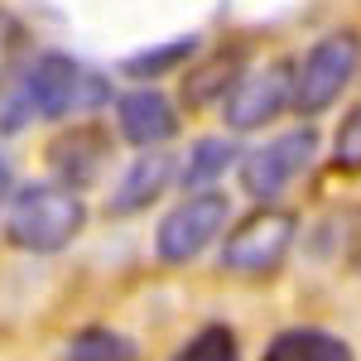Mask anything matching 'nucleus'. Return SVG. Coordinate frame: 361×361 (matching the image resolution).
<instances>
[{
  "instance_id": "obj_1",
  "label": "nucleus",
  "mask_w": 361,
  "mask_h": 361,
  "mask_svg": "<svg viewBox=\"0 0 361 361\" xmlns=\"http://www.w3.org/2000/svg\"><path fill=\"white\" fill-rule=\"evenodd\" d=\"M111 102V82L102 73L82 68L68 54H39L25 68V78L10 87L5 106H0V130L15 135L34 121H58L73 111H97Z\"/></svg>"
},
{
  "instance_id": "obj_13",
  "label": "nucleus",
  "mask_w": 361,
  "mask_h": 361,
  "mask_svg": "<svg viewBox=\"0 0 361 361\" xmlns=\"http://www.w3.org/2000/svg\"><path fill=\"white\" fill-rule=\"evenodd\" d=\"M197 54V34H188V39H173V44H159V49H145V54L126 58V78H140V82H149V78H164V73H173L178 63H188V58Z\"/></svg>"
},
{
  "instance_id": "obj_7",
  "label": "nucleus",
  "mask_w": 361,
  "mask_h": 361,
  "mask_svg": "<svg viewBox=\"0 0 361 361\" xmlns=\"http://www.w3.org/2000/svg\"><path fill=\"white\" fill-rule=\"evenodd\" d=\"M294 102V73L284 63H270L260 73H246L241 82L222 97V116L231 130H255L265 121H275Z\"/></svg>"
},
{
  "instance_id": "obj_18",
  "label": "nucleus",
  "mask_w": 361,
  "mask_h": 361,
  "mask_svg": "<svg viewBox=\"0 0 361 361\" xmlns=\"http://www.w3.org/2000/svg\"><path fill=\"white\" fill-rule=\"evenodd\" d=\"M5 197H10V164L0 159V207H5Z\"/></svg>"
},
{
  "instance_id": "obj_17",
  "label": "nucleus",
  "mask_w": 361,
  "mask_h": 361,
  "mask_svg": "<svg viewBox=\"0 0 361 361\" xmlns=\"http://www.w3.org/2000/svg\"><path fill=\"white\" fill-rule=\"evenodd\" d=\"M333 164L347 169V173H357V169H361V106L337 126V135H333Z\"/></svg>"
},
{
  "instance_id": "obj_8",
  "label": "nucleus",
  "mask_w": 361,
  "mask_h": 361,
  "mask_svg": "<svg viewBox=\"0 0 361 361\" xmlns=\"http://www.w3.org/2000/svg\"><path fill=\"white\" fill-rule=\"evenodd\" d=\"M116 126L145 154V149H159L178 130V111H173V102H169L159 87H135V92H126L116 102Z\"/></svg>"
},
{
  "instance_id": "obj_11",
  "label": "nucleus",
  "mask_w": 361,
  "mask_h": 361,
  "mask_svg": "<svg viewBox=\"0 0 361 361\" xmlns=\"http://www.w3.org/2000/svg\"><path fill=\"white\" fill-rule=\"evenodd\" d=\"M106 140H102V130H92V126H82V130H73V135H63L49 145V164L63 173V188H82L87 178L102 169V159H106V149H102Z\"/></svg>"
},
{
  "instance_id": "obj_9",
  "label": "nucleus",
  "mask_w": 361,
  "mask_h": 361,
  "mask_svg": "<svg viewBox=\"0 0 361 361\" xmlns=\"http://www.w3.org/2000/svg\"><path fill=\"white\" fill-rule=\"evenodd\" d=\"M169 178H173V154H169V149H145V154H135V164L116 178L111 197H106V212L126 217V212L149 207V202L169 188Z\"/></svg>"
},
{
  "instance_id": "obj_15",
  "label": "nucleus",
  "mask_w": 361,
  "mask_h": 361,
  "mask_svg": "<svg viewBox=\"0 0 361 361\" xmlns=\"http://www.w3.org/2000/svg\"><path fill=\"white\" fill-rule=\"evenodd\" d=\"M169 361H241V352H236V337H231V328H222V323H207V328H197L178 352Z\"/></svg>"
},
{
  "instance_id": "obj_16",
  "label": "nucleus",
  "mask_w": 361,
  "mask_h": 361,
  "mask_svg": "<svg viewBox=\"0 0 361 361\" xmlns=\"http://www.w3.org/2000/svg\"><path fill=\"white\" fill-rule=\"evenodd\" d=\"M29 49V39H25V25L15 20V15H0V87L10 82H20L25 78V68H20V58H25Z\"/></svg>"
},
{
  "instance_id": "obj_2",
  "label": "nucleus",
  "mask_w": 361,
  "mask_h": 361,
  "mask_svg": "<svg viewBox=\"0 0 361 361\" xmlns=\"http://www.w3.org/2000/svg\"><path fill=\"white\" fill-rule=\"evenodd\" d=\"M87 226V202L82 193L63 188V183H25L10 197V217H5V236L10 246L34 250V255H54V250L73 246Z\"/></svg>"
},
{
  "instance_id": "obj_5",
  "label": "nucleus",
  "mask_w": 361,
  "mask_h": 361,
  "mask_svg": "<svg viewBox=\"0 0 361 361\" xmlns=\"http://www.w3.org/2000/svg\"><path fill=\"white\" fill-rule=\"evenodd\" d=\"M313 149H318V135L313 126H294L284 135L265 140L260 149H250L241 159V188H246L255 202H275L308 164H313Z\"/></svg>"
},
{
  "instance_id": "obj_3",
  "label": "nucleus",
  "mask_w": 361,
  "mask_h": 361,
  "mask_svg": "<svg viewBox=\"0 0 361 361\" xmlns=\"http://www.w3.org/2000/svg\"><path fill=\"white\" fill-rule=\"evenodd\" d=\"M357 63H361V39L352 34V29L323 34V39L304 54L299 73H294V111H304V116L328 111L337 97L347 92Z\"/></svg>"
},
{
  "instance_id": "obj_10",
  "label": "nucleus",
  "mask_w": 361,
  "mask_h": 361,
  "mask_svg": "<svg viewBox=\"0 0 361 361\" xmlns=\"http://www.w3.org/2000/svg\"><path fill=\"white\" fill-rule=\"evenodd\" d=\"M260 361H357L347 337L328 333V328H284L275 342L265 347Z\"/></svg>"
},
{
  "instance_id": "obj_14",
  "label": "nucleus",
  "mask_w": 361,
  "mask_h": 361,
  "mask_svg": "<svg viewBox=\"0 0 361 361\" xmlns=\"http://www.w3.org/2000/svg\"><path fill=\"white\" fill-rule=\"evenodd\" d=\"M68 361H135V342L111 328H82L68 342Z\"/></svg>"
},
{
  "instance_id": "obj_12",
  "label": "nucleus",
  "mask_w": 361,
  "mask_h": 361,
  "mask_svg": "<svg viewBox=\"0 0 361 361\" xmlns=\"http://www.w3.org/2000/svg\"><path fill=\"white\" fill-rule=\"evenodd\" d=\"M231 164H236V145L222 140V135H207V140H197L193 149H188V159H183V169H178V183L193 188V193H207V183H217Z\"/></svg>"
},
{
  "instance_id": "obj_6",
  "label": "nucleus",
  "mask_w": 361,
  "mask_h": 361,
  "mask_svg": "<svg viewBox=\"0 0 361 361\" xmlns=\"http://www.w3.org/2000/svg\"><path fill=\"white\" fill-rule=\"evenodd\" d=\"M294 246V217L289 212H255L241 222L222 246V265L231 275H270Z\"/></svg>"
},
{
  "instance_id": "obj_4",
  "label": "nucleus",
  "mask_w": 361,
  "mask_h": 361,
  "mask_svg": "<svg viewBox=\"0 0 361 361\" xmlns=\"http://www.w3.org/2000/svg\"><path fill=\"white\" fill-rule=\"evenodd\" d=\"M226 222H231L226 193H212V188H207V193H188L164 222H159L154 250H159V260H169V265H188V260H197L202 250L222 236Z\"/></svg>"
}]
</instances>
